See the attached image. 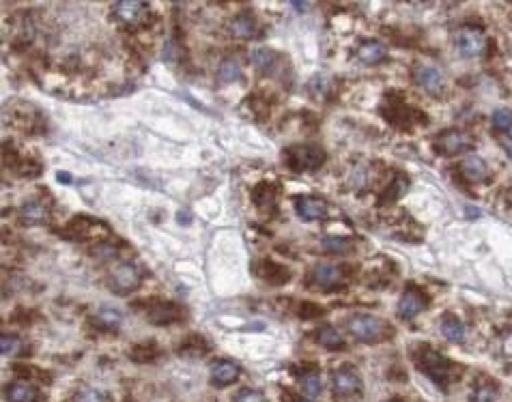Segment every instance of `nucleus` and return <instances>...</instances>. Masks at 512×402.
<instances>
[{"instance_id":"20e7f679","label":"nucleus","mask_w":512,"mask_h":402,"mask_svg":"<svg viewBox=\"0 0 512 402\" xmlns=\"http://www.w3.org/2000/svg\"><path fill=\"white\" fill-rule=\"evenodd\" d=\"M325 162V151L306 144V146H293L286 151V164L293 170H317Z\"/></svg>"},{"instance_id":"39448f33","label":"nucleus","mask_w":512,"mask_h":402,"mask_svg":"<svg viewBox=\"0 0 512 402\" xmlns=\"http://www.w3.org/2000/svg\"><path fill=\"white\" fill-rule=\"evenodd\" d=\"M474 146V140L467 131L463 129H448V131H441L437 140H435V149L437 153L441 155H461V153H467L472 151Z\"/></svg>"},{"instance_id":"c756f323","label":"nucleus","mask_w":512,"mask_h":402,"mask_svg":"<svg viewBox=\"0 0 512 402\" xmlns=\"http://www.w3.org/2000/svg\"><path fill=\"white\" fill-rule=\"evenodd\" d=\"M302 387L308 396H319L323 392V381L317 372H310V374L302 376Z\"/></svg>"},{"instance_id":"f704fd0d","label":"nucleus","mask_w":512,"mask_h":402,"mask_svg":"<svg viewBox=\"0 0 512 402\" xmlns=\"http://www.w3.org/2000/svg\"><path fill=\"white\" fill-rule=\"evenodd\" d=\"M502 346H504V353H506L508 357H512V331H510V333H506V336H504Z\"/></svg>"},{"instance_id":"473e14b6","label":"nucleus","mask_w":512,"mask_h":402,"mask_svg":"<svg viewBox=\"0 0 512 402\" xmlns=\"http://www.w3.org/2000/svg\"><path fill=\"white\" fill-rule=\"evenodd\" d=\"M495 394H497V390L493 385H480V387H476L472 402H495Z\"/></svg>"},{"instance_id":"aec40b11","label":"nucleus","mask_w":512,"mask_h":402,"mask_svg":"<svg viewBox=\"0 0 512 402\" xmlns=\"http://www.w3.org/2000/svg\"><path fill=\"white\" fill-rule=\"evenodd\" d=\"M439 329H441V336L446 338V340H450V342H454V344H461V342H465V338H467L465 325H463L456 317H452V315H448V317H443V319H441Z\"/></svg>"},{"instance_id":"f03ea898","label":"nucleus","mask_w":512,"mask_h":402,"mask_svg":"<svg viewBox=\"0 0 512 402\" xmlns=\"http://www.w3.org/2000/svg\"><path fill=\"white\" fill-rule=\"evenodd\" d=\"M349 333L360 342H381L388 336V325L370 315H355L347 321Z\"/></svg>"},{"instance_id":"7ed1b4c3","label":"nucleus","mask_w":512,"mask_h":402,"mask_svg":"<svg viewBox=\"0 0 512 402\" xmlns=\"http://www.w3.org/2000/svg\"><path fill=\"white\" fill-rule=\"evenodd\" d=\"M331 390H333L336 400H353V398L362 396L364 385H362L360 374L351 366H345L331 374Z\"/></svg>"},{"instance_id":"cd10ccee","label":"nucleus","mask_w":512,"mask_h":402,"mask_svg":"<svg viewBox=\"0 0 512 402\" xmlns=\"http://www.w3.org/2000/svg\"><path fill=\"white\" fill-rule=\"evenodd\" d=\"M329 88H331V78L327 74H317L313 80H310V93H313L317 99H325Z\"/></svg>"},{"instance_id":"a19ab883","label":"nucleus","mask_w":512,"mask_h":402,"mask_svg":"<svg viewBox=\"0 0 512 402\" xmlns=\"http://www.w3.org/2000/svg\"><path fill=\"white\" fill-rule=\"evenodd\" d=\"M297 402H315V400H306V398H302V400H297Z\"/></svg>"},{"instance_id":"c9c22d12","label":"nucleus","mask_w":512,"mask_h":402,"mask_svg":"<svg viewBox=\"0 0 512 402\" xmlns=\"http://www.w3.org/2000/svg\"><path fill=\"white\" fill-rule=\"evenodd\" d=\"M58 181L60 183H72V176L67 174V172H58Z\"/></svg>"},{"instance_id":"4c0bfd02","label":"nucleus","mask_w":512,"mask_h":402,"mask_svg":"<svg viewBox=\"0 0 512 402\" xmlns=\"http://www.w3.org/2000/svg\"><path fill=\"white\" fill-rule=\"evenodd\" d=\"M293 7H295V9H299V11H308V9H310V5H304V3H299V0H295Z\"/></svg>"},{"instance_id":"412c9836","label":"nucleus","mask_w":512,"mask_h":402,"mask_svg":"<svg viewBox=\"0 0 512 402\" xmlns=\"http://www.w3.org/2000/svg\"><path fill=\"white\" fill-rule=\"evenodd\" d=\"M317 342L321 346L329 349V351H342L347 346L342 333L336 327H331V325H323V327L317 329Z\"/></svg>"},{"instance_id":"ea45409f","label":"nucleus","mask_w":512,"mask_h":402,"mask_svg":"<svg viewBox=\"0 0 512 402\" xmlns=\"http://www.w3.org/2000/svg\"><path fill=\"white\" fill-rule=\"evenodd\" d=\"M506 133H508V138H512V125H510V129H508Z\"/></svg>"},{"instance_id":"4be33fe9","label":"nucleus","mask_w":512,"mask_h":402,"mask_svg":"<svg viewBox=\"0 0 512 402\" xmlns=\"http://www.w3.org/2000/svg\"><path fill=\"white\" fill-rule=\"evenodd\" d=\"M358 56L366 65H379L381 60H386L388 50H386L383 43H379V41H364L362 46L358 48Z\"/></svg>"},{"instance_id":"6e6552de","label":"nucleus","mask_w":512,"mask_h":402,"mask_svg":"<svg viewBox=\"0 0 512 402\" xmlns=\"http://www.w3.org/2000/svg\"><path fill=\"white\" fill-rule=\"evenodd\" d=\"M424 308H427L424 295H422L420 290H415V288H407L405 293L400 295V299H398L396 312H398V317L403 319V321H411V319H415Z\"/></svg>"},{"instance_id":"f257e3e1","label":"nucleus","mask_w":512,"mask_h":402,"mask_svg":"<svg viewBox=\"0 0 512 402\" xmlns=\"http://www.w3.org/2000/svg\"><path fill=\"white\" fill-rule=\"evenodd\" d=\"M413 360H415V366L429 378H433L437 385H448L452 364L443 355L433 351L429 344H420V349L413 353Z\"/></svg>"},{"instance_id":"ddd939ff","label":"nucleus","mask_w":512,"mask_h":402,"mask_svg":"<svg viewBox=\"0 0 512 402\" xmlns=\"http://www.w3.org/2000/svg\"><path fill=\"white\" fill-rule=\"evenodd\" d=\"M239 374H241V368L235 362L222 360V362H215L211 368V381L217 387H226V385H233L237 381Z\"/></svg>"},{"instance_id":"393cba45","label":"nucleus","mask_w":512,"mask_h":402,"mask_svg":"<svg viewBox=\"0 0 512 402\" xmlns=\"http://www.w3.org/2000/svg\"><path fill=\"white\" fill-rule=\"evenodd\" d=\"M252 62H254V67H258L263 74H272L276 69V65H278V54L274 50L261 48V50L252 52Z\"/></svg>"},{"instance_id":"7c9ffc66","label":"nucleus","mask_w":512,"mask_h":402,"mask_svg":"<svg viewBox=\"0 0 512 402\" xmlns=\"http://www.w3.org/2000/svg\"><path fill=\"white\" fill-rule=\"evenodd\" d=\"M512 125V112L508 108H497L493 112V127L499 131H508Z\"/></svg>"},{"instance_id":"423d86ee","label":"nucleus","mask_w":512,"mask_h":402,"mask_svg":"<svg viewBox=\"0 0 512 402\" xmlns=\"http://www.w3.org/2000/svg\"><path fill=\"white\" fill-rule=\"evenodd\" d=\"M454 43H456V50L467 58L482 56L486 50V35L476 26H465L456 33Z\"/></svg>"},{"instance_id":"9b49d317","label":"nucleus","mask_w":512,"mask_h":402,"mask_svg":"<svg viewBox=\"0 0 512 402\" xmlns=\"http://www.w3.org/2000/svg\"><path fill=\"white\" fill-rule=\"evenodd\" d=\"M295 209L304 221H317V219H323L327 215L325 200L315 198V196H299L295 200Z\"/></svg>"},{"instance_id":"e433bc0d","label":"nucleus","mask_w":512,"mask_h":402,"mask_svg":"<svg viewBox=\"0 0 512 402\" xmlns=\"http://www.w3.org/2000/svg\"><path fill=\"white\" fill-rule=\"evenodd\" d=\"M179 221H181V224H183V221H192L190 211H181V213H179Z\"/></svg>"},{"instance_id":"9d476101","label":"nucleus","mask_w":512,"mask_h":402,"mask_svg":"<svg viewBox=\"0 0 512 402\" xmlns=\"http://www.w3.org/2000/svg\"><path fill=\"white\" fill-rule=\"evenodd\" d=\"M345 280V274L340 267L336 265H329V262H321L315 267L313 271V282L323 288V290H331V288H338Z\"/></svg>"},{"instance_id":"5701e85b","label":"nucleus","mask_w":512,"mask_h":402,"mask_svg":"<svg viewBox=\"0 0 512 402\" xmlns=\"http://www.w3.org/2000/svg\"><path fill=\"white\" fill-rule=\"evenodd\" d=\"M256 271L265 282H272V284H284L286 280H291V274H288L282 265H276L270 260H263Z\"/></svg>"},{"instance_id":"2eb2a0df","label":"nucleus","mask_w":512,"mask_h":402,"mask_svg":"<svg viewBox=\"0 0 512 402\" xmlns=\"http://www.w3.org/2000/svg\"><path fill=\"white\" fill-rule=\"evenodd\" d=\"M231 33L237 39H256L261 35V28H258V22L254 15L243 13L231 22Z\"/></svg>"},{"instance_id":"f8f14e48","label":"nucleus","mask_w":512,"mask_h":402,"mask_svg":"<svg viewBox=\"0 0 512 402\" xmlns=\"http://www.w3.org/2000/svg\"><path fill=\"white\" fill-rule=\"evenodd\" d=\"M115 15L119 22L129 26H138L142 24V19L147 17V5L144 3H133V0H123L115 7Z\"/></svg>"},{"instance_id":"c85d7f7f","label":"nucleus","mask_w":512,"mask_h":402,"mask_svg":"<svg viewBox=\"0 0 512 402\" xmlns=\"http://www.w3.org/2000/svg\"><path fill=\"white\" fill-rule=\"evenodd\" d=\"M24 344H22V340L17 336H9V333H5L3 338H0V353H3L5 357H17Z\"/></svg>"},{"instance_id":"72a5a7b5","label":"nucleus","mask_w":512,"mask_h":402,"mask_svg":"<svg viewBox=\"0 0 512 402\" xmlns=\"http://www.w3.org/2000/svg\"><path fill=\"white\" fill-rule=\"evenodd\" d=\"M235 402H265V396H263V392H258V390L246 387V390H241V392L235 396Z\"/></svg>"},{"instance_id":"6ab92c4d","label":"nucleus","mask_w":512,"mask_h":402,"mask_svg":"<svg viewBox=\"0 0 512 402\" xmlns=\"http://www.w3.org/2000/svg\"><path fill=\"white\" fill-rule=\"evenodd\" d=\"M5 398L9 402H39L41 394L31 383H9L5 387Z\"/></svg>"},{"instance_id":"f3484780","label":"nucleus","mask_w":512,"mask_h":402,"mask_svg":"<svg viewBox=\"0 0 512 402\" xmlns=\"http://www.w3.org/2000/svg\"><path fill=\"white\" fill-rule=\"evenodd\" d=\"M183 319L181 308H176L174 303H155L149 310V321L158 323V325H166V323H176Z\"/></svg>"},{"instance_id":"4468645a","label":"nucleus","mask_w":512,"mask_h":402,"mask_svg":"<svg viewBox=\"0 0 512 402\" xmlns=\"http://www.w3.org/2000/svg\"><path fill=\"white\" fill-rule=\"evenodd\" d=\"M19 219H22V224H26V226L46 224V221H48V207L43 205L41 200H31V203L22 205Z\"/></svg>"},{"instance_id":"a878e982","label":"nucleus","mask_w":512,"mask_h":402,"mask_svg":"<svg viewBox=\"0 0 512 402\" xmlns=\"http://www.w3.org/2000/svg\"><path fill=\"white\" fill-rule=\"evenodd\" d=\"M129 357L136 364H149L155 360V357H160V349H158V344H138L129 353Z\"/></svg>"},{"instance_id":"dca6fc26","label":"nucleus","mask_w":512,"mask_h":402,"mask_svg":"<svg viewBox=\"0 0 512 402\" xmlns=\"http://www.w3.org/2000/svg\"><path fill=\"white\" fill-rule=\"evenodd\" d=\"M461 172H463V176L467 178V181L482 183V181H486V176H488V166H486V162L482 158L472 155V158H465L461 162Z\"/></svg>"},{"instance_id":"a211bd4d","label":"nucleus","mask_w":512,"mask_h":402,"mask_svg":"<svg viewBox=\"0 0 512 402\" xmlns=\"http://www.w3.org/2000/svg\"><path fill=\"white\" fill-rule=\"evenodd\" d=\"M93 323L95 327L104 331H119V327L123 325V315H121V310L106 305V308H99L93 315Z\"/></svg>"},{"instance_id":"bb28decb","label":"nucleus","mask_w":512,"mask_h":402,"mask_svg":"<svg viewBox=\"0 0 512 402\" xmlns=\"http://www.w3.org/2000/svg\"><path fill=\"white\" fill-rule=\"evenodd\" d=\"M321 248L329 254H345L351 250V241L347 237H325L321 239Z\"/></svg>"},{"instance_id":"0eeeda50","label":"nucleus","mask_w":512,"mask_h":402,"mask_svg":"<svg viewBox=\"0 0 512 402\" xmlns=\"http://www.w3.org/2000/svg\"><path fill=\"white\" fill-rule=\"evenodd\" d=\"M110 286L113 290L121 295H127L131 290H136L140 286V271L136 265L131 262H119L113 274H110Z\"/></svg>"},{"instance_id":"58836bf2","label":"nucleus","mask_w":512,"mask_h":402,"mask_svg":"<svg viewBox=\"0 0 512 402\" xmlns=\"http://www.w3.org/2000/svg\"><path fill=\"white\" fill-rule=\"evenodd\" d=\"M386 402H405V400H400V398H390V400H386Z\"/></svg>"},{"instance_id":"1a4fd4ad","label":"nucleus","mask_w":512,"mask_h":402,"mask_svg":"<svg viewBox=\"0 0 512 402\" xmlns=\"http://www.w3.org/2000/svg\"><path fill=\"white\" fill-rule=\"evenodd\" d=\"M415 82L424 88L427 93L431 95H439L443 91V84H446V78H443V74L437 69V67H431V65H422L415 69L413 74Z\"/></svg>"},{"instance_id":"2f4dec72","label":"nucleus","mask_w":512,"mask_h":402,"mask_svg":"<svg viewBox=\"0 0 512 402\" xmlns=\"http://www.w3.org/2000/svg\"><path fill=\"white\" fill-rule=\"evenodd\" d=\"M106 392L101 390H95V387H84L78 396H76V402H106Z\"/></svg>"},{"instance_id":"b1692460","label":"nucleus","mask_w":512,"mask_h":402,"mask_svg":"<svg viewBox=\"0 0 512 402\" xmlns=\"http://www.w3.org/2000/svg\"><path fill=\"white\" fill-rule=\"evenodd\" d=\"M217 78H220V82H224V84L237 82L241 78V62L237 58H224L220 62Z\"/></svg>"}]
</instances>
